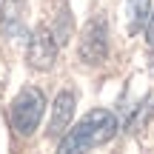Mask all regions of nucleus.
Returning <instances> with one entry per match:
<instances>
[{"label":"nucleus","instance_id":"nucleus-4","mask_svg":"<svg viewBox=\"0 0 154 154\" xmlns=\"http://www.w3.org/2000/svg\"><path fill=\"white\" fill-rule=\"evenodd\" d=\"M106 54H109V29L103 17H94L80 37V60L94 66V63H103Z\"/></svg>","mask_w":154,"mask_h":154},{"label":"nucleus","instance_id":"nucleus-3","mask_svg":"<svg viewBox=\"0 0 154 154\" xmlns=\"http://www.w3.org/2000/svg\"><path fill=\"white\" fill-rule=\"evenodd\" d=\"M26 60L32 69L37 72H49L57 60V40L51 34V29L46 26H37L34 34L29 37V49H26Z\"/></svg>","mask_w":154,"mask_h":154},{"label":"nucleus","instance_id":"nucleus-1","mask_svg":"<svg viewBox=\"0 0 154 154\" xmlns=\"http://www.w3.org/2000/svg\"><path fill=\"white\" fill-rule=\"evenodd\" d=\"M114 134H117V117L109 109H91L77 126H72L63 134L57 154H86L94 146L109 143Z\"/></svg>","mask_w":154,"mask_h":154},{"label":"nucleus","instance_id":"nucleus-5","mask_svg":"<svg viewBox=\"0 0 154 154\" xmlns=\"http://www.w3.org/2000/svg\"><path fill=\"white\" fill-rule=\"evenodd\" d=\"M72 114H74V94L72 91H60L54 97V111H51V120H49V134L51 137L63 134L72 126Z\"/></svg>","mask_w":154,"mask_h":154},{"label":"nucleus","instance_id":"nucleus-6","mask_svg":"<svg viewBox=\"0 0 154 154\" xmlns=\"http://www.w3.org/2000/svg\"><path fill=\"white\" fill-rule=\"evenodd\" d=\"M23 14H26V0H3L0 32L6 37H17L23 32Z\"/></svg>","mask_w":154,"mask_h":154},{"label":"nucleus","instance_id":"nucleus-2","mask_svg":"<svg viewBox=\"0 0 154 154\" xmlns=\"http://www.w3.org/2000/svg\"><path fill=\"white\" fill-rule=\"evenodd\" d=\"M43 109H46V97L40 88H34V86L20 88L17 97L11 100V111H9L14 131L23 134V137L34 134V128L40 126V117H43Z\"/></svg>","mask_w":154,"mask_h":154},{"label":"nucleus","instance_id":"nucleus-7","mask_svg":"<svg viewBox=\"0 0 154 154\" xmlns=\"http://www.w3.org/2000/svg\"><path fill=\"white\" fill-rule=\"evenodd\" d=\"M149 17H151L149 0H126V20L131 34H137L143 26H149Z\"/></svg>","mask_w":154,"mask_h":154},{"label":"nucleus","instance_id":"nucleus-8","mask_svg":"<svg viewBox=\"0 0 154 154\" xmlns=\"http://www.w3.org/2000/svg\"><path fill=\"white\" fill-rule=\"evenodd\" d=\"M146 40H149V46H154V11L149 17V26H146Z\"/></svg>","mask_w":154,"mask_h":154}]
</instances>
